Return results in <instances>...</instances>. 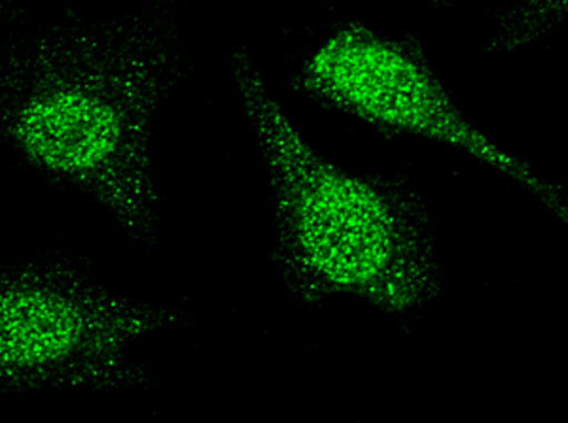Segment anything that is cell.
<instances>
[{
  "label": "cell",
  "instance_id": "4",
  "mask_svg": "<svg viewBox=\"0 0 568 423\" xmlns=\"http://www.w3.org/2000/svg\"><path fill=\"white\" fill-rule=\"evenodd\" d=\"M300 85L318 103L387 133L423 136L463 149L510 176L567 224L561 189L497 148L468 122L412 40L388 39L361 23L345 25L305 63Z\"/></svg>",
  "mask_w": 568,
  "mask_h": 423
},
{
  "label": "cell",
  "instance_id": "8",
  "mask_svg": "<svg viewBox=\"0 0 568 423\" xmlns=\"http://www.w3.org/2000/svg\"><path fill=\"white\" fill-rule=\"evenodd\" d=\"M155 2H168V0H155Z\"/></svg>",
  "mask_w": 568,
  "mask_h": 423
},
{
  "label": "cell",
  "instance_id": "7",
  "mask_svg": "<svg viewBox=\"0 0 568 423\" xmlns=\"http://www.w3.org/2000/svg\"><path fill=\"white\" fill-rule=\"evenodd\" d=\"M8 2H12V0H0V8L4 7V4H8Z\"/></svg>",
  "mask_w": 568,
  "mask_h": 423
},
{
  "label": "cell",
  "instance_id": "1",
  "mask_svg": "<svg viewBox=\"0 0 568 423\" xmlns=\"http://www.w3.org/2000/svg\"><path fill=\"white\" fill-rule=\"evenodd\" d=\"M171 76L169 50L152 32H55L2 74L0 131L33 167L88 193L125 231L150 237V136Z\"/></svg>",
  "mask_w": 568,
  "mask_h": 423
},
{
  "label": "cell",
  "instance_id": "5",
  "mask_svg": "<svg viewBox=\"0 0 568 423\" xmlns=\"http://www.w3.org/2000/svg\"><path fill=\"white\" fill-rule=\"evenodd\" d=\"M568 0H516L493 31L487 52L519 50L556 31L567 16Z\"/></svg>",
  "mask_w": 568,
  "mask_h": 423
},
{
  "label": "cell",
  "instance_id": "6",
  "mask_svg": "<svg viewBox=\"0 0 568 423\" xmlns=\"http://www.w3.org/2000/svg\"><path fill=\"white\" fill-rule=\"evenodd\" d=\"M436 4H444V2H452V0H433Z\"/></svg>",
  "mask_w": 568,
  "mask_h": 423
},
{
  "label": "cell",
  "instance_id": "3",
  "mask_svg": "<svg viewBox=\"0 0 568 423\" xmlns=\"http://www.w3.org/2000/svg\"><path fill=\"white\" fill-rule=\"evenodd\" d=\"M176 320L171 308L116 296L74 270L0 267V398L139 385L146 374L131 347Z\"/></svg>",
  "mask_w": 568,
  "mask_h": 423
},
{
  "label": "cell",
  "instance_id": "2",
  "mask_svg": "<svg viewBox=\"0 0 568 423\" xmlns=\"http://www.w3.org/2000/svg\"><path fill=\"white\" fill-rule=\"evenodd\" d=\"M232 66L270 173L275 264L292 296H353L388 314L434 299L438 254L414 193L324 159L284 116L251 53L237 50Z\"/></svg>",
  "mask_w": 568,
  "mask_h": 423
}]
</instances>
